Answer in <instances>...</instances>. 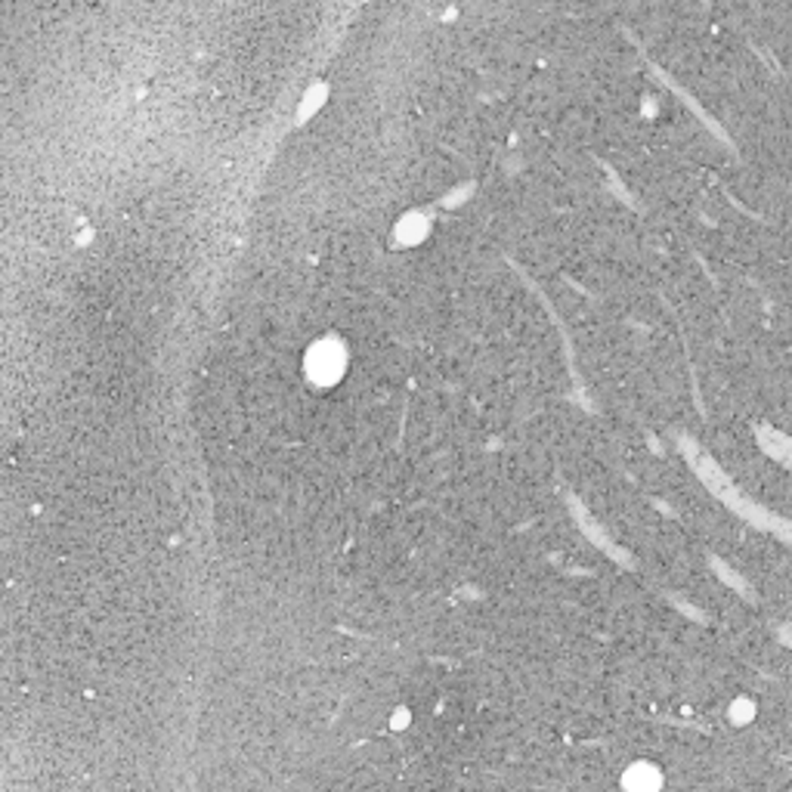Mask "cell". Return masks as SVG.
<instances>
[{
	"instance_id": "2",
	"label": "cell",
	"mask_w": 792,
	"mask_h": 792,
	"mask_svg": "<svg viewBox=\"0 0 792 792\" xmlns=\"http://www.w3.org/2000/svg\"><path fill=\"white\" fill-rule=\"evenodd\" d=\"M622 783H626L628 789H637V792H647V789H659L663 787V774H659L657 765H650V761H637V765H632L626 771V777H622Z\"/></svg>"
},
{
	"instance_id": "1",
	"label": "cell",
	"mask_w": 792,
	"mask_h": 792,
	"mask_svg": "<svg viewBox=\"0 0 792 792\" xmlns=\"http://www.w3.org/2000/svg\"><path fill=\"white\" fill-rule=\"evenodd\" d=\"M761 449L767 452L774 461H780V465L792 467V436L783 434V430H774V427H758L756 430Z\"/></svg>"
}]
</instances>
